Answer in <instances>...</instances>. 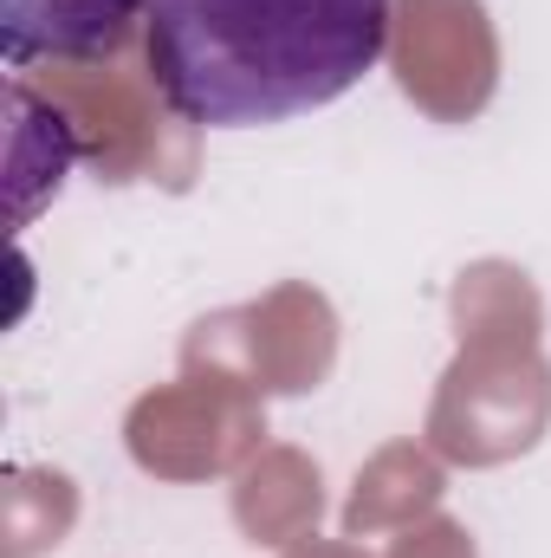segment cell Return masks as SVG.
<instances>
[{
  "instance_id": "cell-1",
  "label": "cell",
  "mask_w": 551,
  "mask_h": 558,
  "mask_svg": "<svg viewBox=\"0 0 551 558\" xmlns=\"http://www.w3.org/2000/svg\"><path fill=\"white\" fill-rule=\"evenodd\" d=\"M390 46V0H149V72L175 118L254 131L338 105Z\"/></svg>"
},
{
  "instance_id": "cell-2",
  "label": "cell",
  "mask_w": 551,
  "mask_h": 558,
  "mask_svg": "<svg viewBox=\"0 0 551 558\" xmlns=\"http://www.w3.org/2000/svg\"><path fill=\"white\" fill-rule=\"evenodd\" d=\"M137 20H149V0H0V52L7 65L111 59Z\"/></svg>"
}]
</instances>
